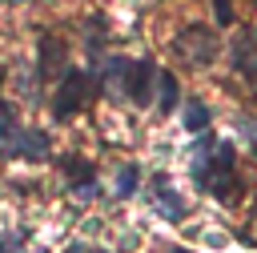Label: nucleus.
Returning <instances> with one entry per match:
<instances>
[{"label":"nucleus","instance_id":"12","mask_svg":"<svg viewBox=\"0 0 257 253\" xmlns=\"http://www.w3.org/2000/svg\"><path fill=\"white\" fill-rule=\"evenodd\" d=\"M137 181H141V173H137V165H124V169L116 173V197H133V189H137Z\"/></svg>","mask_w":257,"mask_h":253},{"label":"nucleus","instance_id":"4","mask_svg":"<svg viewBox=\"0 0 257 253\" xmlns=\"http://www.w3.org/2000/svg\"><path fill=\"white\" fill-rule=\"evenodd\" d=\"M4 153H8V157L40 161V157H48V137H44V133H36V129H16V137L4 145Z\"/></svg>","mask_w":257,"mask_h":253},{"label":"nucleus","instance_id":"13","mask_svg":"<svg viewBox=\"0 0 257 253\" xmlns=\"http://www.w3.org/2000/svg\"><path fill=\"white\" fill-rule=\"evenodd\" d=\"M213 8H217V20H221V24H229V20H233V12H229V0H217Z\"/></svg>","mask_w":257,"mask_h":253},{"label":"nucleus","instance_id":"2","mask_svg":"<svg viewBox=\"0 0 257 253\" xmlns=\"http://www.w3.org/2000/svg\"><path fill=\"white\" fill-rule=\"evenodd\" d=\"M88 88H92V76H88L84 68H68V72H64V80H60V88H56V100H52L56 120L72 116V112L88 100Z\"/></svg>","mask_w":257,"mask_h":253},{"label":"nucleus","instance_id":"15","mask_svg":"<svg viewBox=\"0 0 257 253\" xmlns=\"http://www.w3.org/2000/svg\"><path fill=\"white\" fill-rule=\"evenodd\" d=\"M253 153H257V133H253Z\"/></svg>","mask_w":257,"mask_h":253},{"label":"nucleus","instance_id":"8","mask_svg":"<svg viewBox=\"0 0 257 253\" xmlns=\"http://www.w3.org/2000/svg\"><path fill=\"white\" fill-rule=\"evenodd\" d=\"M157 84H161V92H157V108H161V112H173L177 100H181V92H177V76H173V72H157Z\"/></svg>","mask_w":257,"mask_h":253},{"label":"nucleus","instance_id":"5","mask_svg":"<svg viewBox=\"0 0 257 253\" xmlns=\"http://www.w3.org/2000/svg\"><path fill=\"white\" fill-rule=\"evenodd\" d=\"M153 209L169 221H181L185 217V197L169 185V177H153Z\"/></svg>","mask_w":257,"mask_h":253},{"label":"nucleus","instance_id":"17","mask_svg":"<svg viewBox=\"0 0 257 253\" xmlns=\"http://www.w3.org/2000/svg\"><path fill=\"white\" fill-rule=\"evenodd\" d=\"M253 213H257V205H253Z\"/></svg>","mask_w":257,"mask_h":253},{"label":"nucleus","instance_id":"9","mask_svg":"<svg viewBox=\"0 0 257 253\" xmlns=\"http://www.w3.org/2000/svg\"><path fill=\"white\" fill-rule=\"evenodd\" d=\"M209 129V108L201 100H189L185 104V133H205Z\"/></svg>","mask_w":257,"mask_h":253},{"label":"nucleus","instance_id":"1","mask_svg":"<svg viewBox=\"0 0 257 253\" xmlns=\"http://www.w3.org/2000/svg\"><path fill=\"white\" fill-rule=\"evenodd\" d=\"M193 177L201 189L217 193L221 201H233L237 193V181H233V145H197L193 149Z\"/></svg>","mask_w":257,"mask_h":253},{"label":"nucleus","instance_id":"3","mask_svg":"<svg viewBox=\"0 0 257 253\" xmlns=\"http://www.w3.org/2000/svg\"><path fill=\"white\" fill-rule=\"evenodd\" d=\"M213 48H217V36H209L205 28H189V32H181V40H177V52H181L189 64H209V60H213Z\"/></svg>","mask_w":257,"mask_h":253},{"label":"nucleus","instance_id":"14","mask_svg":"<svg viewBox=\"0 0 257 253\" xmlns=\"http://www.w3.org/2000/svg\"><path fill=\"white\" fill-rule=\"evenodd\" d=\"M249 80H253V84H257V68H253V76H249Z\"/></svg>","mask_w":257,"mask_h":253},{"label":"nucleus","instance_id":"16","mask_svg":"<svg viewBox=\"0 0 257 253\" xmlns=\"http://www.w3.org/2000/svg\"><path fill=\"white\" fill-rule=\"evenodd\" d=\"M169 253H185V249H169Z\"/></svg>","mask_w":257,"mask_h":253},{"label":"nucleus","instance_id":"6","mask_svg":"<svg viewBox=\"0 0 257 253\" xmlns=\"http://www.w3.org/2000/svg\"><path fill=\"white\" fill-rule=\"evenodd\" d=\"M153 80H157V64H153V60L128 64V96H133L137 104H149V100H153Z\"/></svg>","mask_w":257,"mask_h":253},{"label":"nucleus","instance_id":"7","mask_svg":"<svg viewBox=\"0 0 257 253\" xmlns=\"http://www.w3.org/2000/svg\"><path fill=\"white\" fill-rule=\"evenodd\" d=\"M100 76H104V96H128V60L124 56H112V60H104V68H100Z\"/></svg>","mask_w":257,"mask_h":253},{"label":"nucleus","instance_id":"10","mask_svg":"<svg viewBox=\"0 0 257 253\" xmlns=\"http://www.w3.org/2000/svg\"><path fill=\"white\" fill-rule=\"evenodd\" d=\"M16 129H20V124H16V108H12V100H0V149L16 137Z\"/></svg>","mask_w":257,"mask_h":253},{"label":"nucleus","instance_id":"11","mask_svg":"<svg viewBox=\"0 0 257 253\" xmlns=\"http://www.w3.org/2000/svg\"><path fill=\"white\" fill-rule=\"evenodd\" d=\"M40 52H44V68H40V72L48 76V72H52V60H64V44L52 40V36H44V40H40Z\"/></svg>","mask_w":257,"mask_h":253}]
</instances>
